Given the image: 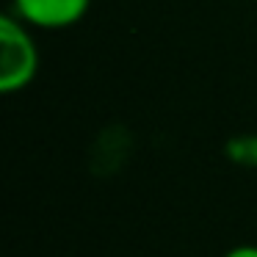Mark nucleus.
<instances>
[{
    "instance_id": "obj_1",
    "label": "nucleus",
    "mask_w": 257,
    "mask_h": 257,
    "mask_svg": "<svg viewBox=\"0 0 257 257\" xmlns=\"http://www.w3.org/2000/svg\"><path fill=\"white\" fill-rule=\"evenodd\" d=\"M39 72V50L28 25L14 14L0 17V91L17 94Z\"/></svg>"
},
{
    "instance_id": "obj_2",
    "label": "nucleus",
    "mask_w": 257,
    "mask_h": 257,
    "mask_svg": "<svg viewBox=\"0 0 257 257\" xmlns=\"http://www.w3.org/2000/svg\"><path fill=\"white\" fill-rule=\"evenodd\" d=\"M91 0H14V17L31 28L64 31L86 17Z\"/></svg>"
},
{
    "instance_id": "obj_3",
    "label": "nucleus",
    "mask_w": 257,
    "mask_h": 257,
    "mask_svg": "<svg viewBox=\"0 0 257 257\" xmlns=\"http://www.w3.org/2000/svg\"><path fill=\"white\" fill-rule=\"evenodd\" d=\"M224 257H257V246L254 243H243V246H235L229 249Z\"/></svg>"
}]
</instances>
